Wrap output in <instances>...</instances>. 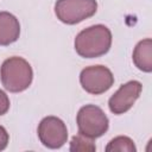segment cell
<instances>
[{"label": "cell", "instance_id": "52a82bcc", "mask_svg": "<svg viewBox=\"0 0 152 152\" xmlns=\"http://www.w3.org/2000/svg\"><path fill=\"white\" fill-rule=\"evenodd\" d=\"M142 90V84L139 81H128L122 84L109 99L108 107L113 114L120 115L128 112L135 101L139 99Z\"/></svg>", "mask_w": 152, "mask_h": 152}, {"label": "cell", "instance_id": "4fadbf2b", "mask_svg": "<svg viewBox=\"0 0 152 152\" xmlns=\"http://www.w3.org/2000/svg\"><path fill=\"white\" fill-rule=\"evenodd\" d=\"M10 141V135L4 126H0V151L5 150L8 145Z\"/></svg>", "mask_w": 152, "mask_h": 152}, {"label": "cell", "instance_id": "8fae6325", "mask_svg": "<svg viewBox=\"0 0 152 152\" xmlns=\"http://www.w3.org/2000/svg\"><path fill=\"white\" fill-rule=\"evenodd\" d=\"M96 150L93 139H89L82 134H77L72 137L70 141V151L72 152H94Z\"/></svg>", "mask_w": 152, "mask_h": 152}, {"label": "cell", "instance_id": "277c9868", "mask_svg": "<svg viewBox=\"0 0 152 152\" xmlns=\"http://www.w3.org/2000/svg\"><path fill=\"white\" fill-rule=\"evenodd\" d=\"M96 11V0H57L55 4L57 18L66 25L78 24L93 17Z\"/></svg>", "mask_w": 152, "mask_h": 152}, {"label": "cell", "instance_id": "7a4b0ae2", "mask_svg": "<svg viewBox=\"0 0 152 152\" xmlns=\"http://www.w3.org/2000/svg\"><path fill=\"white\" fill-rule=\"evenodd\" d=\"M0 80L4 88L11 93L26 90L33 80V70L23 57L13 56L4 61L0 68Z\"/></svg>", "mask_w": 152, "mask_h": 152}, {"label": "cell", "instance_id": "7c38bea8", "mask_svg": "<svg viewBox=\"0 0 152 152\" xmlns=\"http://www.w3.org/2000/svg\"><path fill=\"white\" fill-rule=\"evenodd\" d=\"M10 109V99L7 94L0 89V115H4Z\"/></svg>", "mask_w": 152, "mask_h": 152}, {"label": "cell", "instance_id": "30bf717a", "mask_svg": "<svg viewBox=\"0 0 152 152\" xmlns=\"http://www.w3.org/2000/svg\"><path fill=\"white\" fill-rule=\"evenodd\" d=\"M106 151L107 152H112V151H120V152H135L137 147L134 145V141L125 135H119L115 137L114 139H112L108 145L106 146Z\"/></svg>", "mask_w": 152, "mask_h": 152}, {"label": "cell", "instance_id": "ba28073f", "mask_svg": "<svg viewBox=\"0 0 152 152\" xmlns=\"http://www.w3.org/2000/svg\"><path fill=\"white\" fill-rule=\"evenodd\" d=\"M20 24L15 15L10 12H0V45L6 46L18 40Z\"/></svg>", "mask_w": 152, "mask_h": 152}, {"label": "cell", "instance_id": "9c48e42d", "mask_svg": "<svg viewBox=\"0 0 152 152\" xmlns=\"http://www.w3.org/2000/svg\"><path fill=\"white\" fill-rule=\"evenodd\" d=\"M132 58H133L134 65L139 70L144 72L152 71V40L151 38L142 39L135 45Z\"/></svg>", "mask_w": 152, "mask_h": 152}, {"label": "cell", "instance_id": "6da1fadb", "mask_svg": "<svg viewBox=\"0 0 152 152\" xmlns=\"http://www.w3.org/2000/svg\"><path fill=\"white\" fill-rule=\"evenodd\" d=\"M112 46V32L102 25H93L82 30L75 38V50L83 58H96L106 55Z\"/></svg>", "mask_w": 152, "mask_h": 152}, {"label": "cell", "instance_id": "5b68a950", "mask_svg": "<svg viewBox=\"0 0 152 152\" xmlns=\"http://www.w3.org/2000/svg\"><path fill=\"white\" fill-rule=\"evenodd\" d=\"M80 83L87 93L100 95L112 88L114 84V76L104 65H91L81 71Z\"/></svg>", "mask_w": 152, "mask_h": 152}, {"label": "cell", "instance_id": "8992f818", "mask_svg": "<svg viewBox=\"0 0 152 152\" xmlns=\"http://www.w3.org/2000/svg\"><path fill=\"white\" fill-rule=\"evenodd\" d=\"M38 138L49 148H59L68 140V129L63 120L57 116H45L38 125Z\"/></svg>", "mask_w": 152, "mask_h": 152}, {"label": "cell", "instance_id": "3957f363", "mask_svg": "<svg viewBox=\"0 0 152 152\" xmlns=\"http://www.w3.org/2000/svg\"><path fill=\"white\" fill-rule=\"evenodd\" d=\"M76 122L78 133L93 140L102 137L109 127L107 115L95 104H86L81 107L76 116Z\"/></svg>", "mask_w": 152, "mask_h": 152}]
</instances>
